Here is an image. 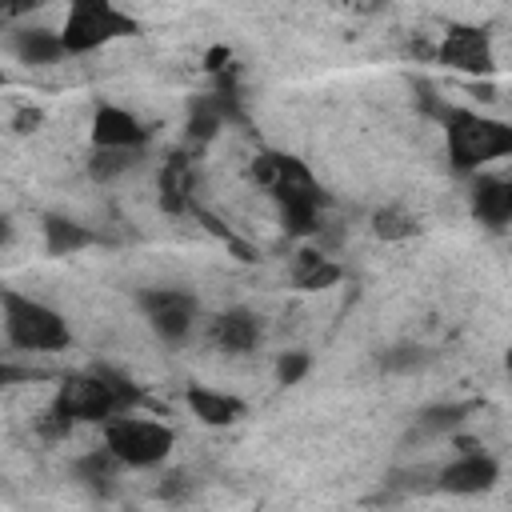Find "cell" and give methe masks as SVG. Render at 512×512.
I'll list each match as a JSON object with an SVG mask.
<instances>
[{
	"label": "cell",
	"mask_w": 512,
	"mask_h": 512,
	"mask_svg": "<svg viewBox=\"0 0 512 512\" xmlns=\"http://www.w3.org/2000/svg\"><path fill=\"white\" fill-rule=\"evenodd\" d=\"M140 400L136 384L120 372H108V368H92V372H80V376H68L56 392V400L48 404L44 420H40V432L44 436H68L72 424H108L124 412H132V404Z\"/></svg>",
	"instance_id": "6da1fadb"
},
{
	"label": "cell",
	"mask_w": 512,
	"mask_h": 512,
	"mask_svg": "<svg viewBox=\"0 0 512 512\" xmlns=\"http://www.w3.org/2000/svg\"><path fill=\"white\" fill-rule=\"evenodd\" d=\"M444 136H448V160L456 172H476L492 160L512 156V124L468 112V108H452L444 116Z\"/></svg>",
	"instance_id": "7a4b0ae2"
},
{
	"label": "cell",
	"mask_w": 512,
	"mask_h": 512,
	"mask_svg": "<svg viewBox=\"0 0 512 512\" xmlns=\"http://www.w3.org/2000/svg\"><path fill=\"white\" fill-rule=\"evenodd\" d=\"M0 304H4V332H8L12 348H20V352H60V348H68V340H72L68 320L56 308H48L44 300H32L24 292H4Z\"/></svg>",
	"instance_id": "3957f363"
},
{
	"label": "cell",
	"mask_w": 512,
	"mask_h": 512,
	"mask_svg": "<svg viewBox=\"0 0 512 512\" xmlns=\"http://www.w3.org/2000/svg\"><path fill=\"white\" fill-rule=\"evenodd\" d=\"M268 192L280 204V220L292 236H308L320 224V208H324V192L316 184V176L296 160L276 152V180L268 184Z\"/></svg>",
	"instance_id": "277c9868"
},
{
	"label": "cell",
	"mask_w": 512,
	"mask_h": 512,
	"mask_svg": "<svg viewBox=\"0 0 512 512\" xmlns=\"http://www.w3.org/2000/svg\"><path fill=\"white\" fill-rule=\"evenodd\" d=\"M120 36H136V20L128 12H120L112 0H68V16L60 28L68 56L96 52Z\"/></svg>",
	"instance_id": "5b68a950"
},
{
	"label": "cell",
	"mask_w": 512,
	"mask_h": 512,
	"mask_svg": "<svg viewBox=\"0 0 512 512\" xmlns=\"http://www.w3.org/2000/svg\"><path fill=\"white\" fill-rule=\"evenodd\" d=\"M104 444L128 468H156L172 452L176 432L168 424H160V420H144V416L124 412V416H116V420L104 424Z\"/></svg>",
	"instance_id": "8992f818"
},
{
	"label": "cell",
	"mask_w": 512,
	"mask_h": 512,
	"mask_svg": "<svg viewBox=\"0 0 512 512\" xmlns=\"http://www.w3.org/2000/svg\"><path fill=\"white\" fill-rule=\"evenodd\" d=\"M436 60L464 76H492V68H496L492 36L476 24H452L436 48Z\"/></svg>",
	"instance_id": "52a82bcc"
},
{
	"label": "cell",
	"mask_w": 512,
	"mask_h": 512,
	"mask_svg": "<svg viewBox=\"0 0 512 512\" xmlns=\"http://www.w3.org/2000/svg\"><path fill=\"white\" fill-rule=\"evenodd\" d=\"M140 308L160 340H184L196 320V296L184 288H148L140 292Z\"/></svg>",
	"instance_id": "ba28073f"
},
{
	"label": "cell",
	"mask_w": 512,
	"mask_h": 512,
	"mask_svg": "<svg viewBox=\"0 0 512 512\" xmlns=\"http://www.w3.org/2000/svg\"><path fill=\"white\" fill-rule=\"evenodd\" d=\"M156 192H160V208H164V212H172V216L196 212V200H192V192H196V164H192V156H188L184 148H176V152L160 164V172H156Z\"/></svg>",
	"instance_id": "9c48e42d"
},
{
	"label": "cell",
	"mask_w": 512,
	"mask_h": 512,
	"mask_svg": "<svg viewBox=\"0 0 512 512\" xmlns=\"http://www.w3.org/2000/svg\"><path fill=\"white\" fill-rule=\"evenodd\" d=\"M148 128L120 104H100L92 116V148H144Z\"/></svg>",
	"instance_id": "30bf717a"
},
{
	"label": "cell",
	"mask_w": 512,
	"mask_h": 512,
	"mask_svg": "<svg viewBox=\"0 0 512 512\" xmlns=\"http://www.w3.org/2000/svg\"><path fill=\"white\" fill-rule=\"evenodd\" d=\"M496 476H500L496 460L488 452H472L468 448L448 468H440V488L452 492V496H476V492H488L496 484Z\"/></svg>",
	"instance_id": "8fae6325"
},
{
	"label": "cell",
	"mask_w": 512,
	"mask_h": 512,
	"mask_svg": "<svg viewBox=\"0 0 512 512\" xmlns=\"http://www.w3.org/2000/svg\"><path fill=\"white\" fill-rule=\"evenodd\" d=\"M260 336H264L260 316H256V312H248V308H228V312L212 316V324H208V340H212L216 348L232 352V356L252 352V348L260 344Z\"/></svg>",
	"instance_id": "7c38bea8"
},
{
	"label": "cell",
	"mask_w": 512,
	"mask_h": 512,
	"mask_svg": "<svg viewBox=\"0 0 512 512\" xmlns=\"http://www.w3.org/2000/svg\"><path fill=\"white\" fill-rule=\"evenodd\" d=\"M472 216L488 228H508L512 224V172L480 176L472 184Z\"/></svg>",
	"instance_id": "4fadbf2b"
},
{
	"label": "cell",
	"mask_w": 512,
	"mask_h": 512,
	"mask_svg": "<svg viewBox=\"0 0 512 512\" xmlns=\"http://www.w3.org/2000/svg\"><path fill=\"white\" fill-rule=\"evenodd\" d=\"M188 408L200 424H212V428H224V424H236L244 416V400L232 396V392H216L208 384H188Z\"/></svg>",
	"instance_id": "5bb4252c"
},
{
	"label": "cell",
	"mask_w": 512,
	"mask_h": 512,
	"mask_svg": "<svg viewBox=\"0 0 512 512\" xmlns=\"http://www.w3.org/2000/svg\"><path fill=\"white\" fill-rule=\"evenodd\" d=\"M12 52H16L20 64H52V60L68 56L60 32H52V28H20V32H12Z\"/></svg>",
	"instance_id": "9a60e30c"
},
{
	"label": "cell",
	"mask_w": 512,
	"mask_h": 512,
	"mask_svg": "<svg viewBox=\"0 0 512 512\" xmlns=\"http://www.w3.org/2000/svg\"><path fill=\"white\" fill-rule=\"evenodd\" d=\"M340 280V264H332L324 252L316 248H300L296 260H292V284L304 288V292H320V288H332Z\"/></svg>",
	"instance_id": "2e32d148"
},
{
	"label": "cell",
	"mask_w": 512,
	"mask_h": 512,
	"mask_svg": "<svg viewBox=\"0 0 512 512\" xmlns=\"http://www.w3.org/2000/svg\"><path fill=\"white\" fill-rule=\"evenodd\" d=\"M44 240H48V252H52V256H72V252L96 244L100 236H96L92 228L68 220V216H48V220H44Z\"/></svg>",
	"instance_id": "e0dca14e"
},
{
	"label": "cell",
	"mask_w": 512,
	"mask_h": 512,
	"mask_svg": "<svg viewBox=\"0 0 512 512\" xmlns=\"http://www.w3.org/2000/svg\"><path fill=\"white\" fill-rule=\"evenodd\" d=\"M372 232L380 240H412L420 232V220L404 204H384V208L372 212Z\"/></svg>",
	"instance_id": "ac0fdd59"
},
{
	"label": "cell",
	"mask_w": 512,
	"mask_h": 512,
	"mask_svg": "<svg viewBox=\"0 0 512 512\" xmlns=\"http://www.w3.org/2000/svg\"><path fill=\"white\" fill-rule=\"evenodd\" d=\"M140 148H92L88 156V176L92 180H116L120 172H128L136 164Z\"/></svg>",
	"instance_id": "d6986e66"
},
{
	"label": "cell",
	"mask_w": 512,
	"mask_h": 512,
	"mask_svg": "<svg viewBox=\"0 0 512 512\" xmlns=\"http://www.w3.org/2000/svg\"><path fill=\"white\" fill-rule=\"evenodd\" d=\"M116 468H120V460H116V452H112L108 444H104L100 452H88L84 460H76V476H80L88 488H96V484H108Z\"/></svg>",
	"instance_id": "ffe728a7"
},
{
	"label": "cell",
	"mask_w": 512,
	"mask_h": 512,
	"mask_svg": "<svg viewBox=\"0 0 512 512\" xmlns=\"http://www.w3.org/2000/svg\"><path fill=\"white\" fill-rule=\"evenodd\" d=\"M464 404H436V408H428L420 420H416V432H424V436H440V432H448V428H456L460 420H464Z\"/></svg>",
	"instance_id": "44dd1931"
},
{
	"label": "cell",
	"mask_w": 512,
	"mask_h": 512,
	"mask_svg": "<svg viewBox=\"0 0 512 512\" xmlns=\"http://www.w3.org/2000/svg\"><path fill=\"white\" fill-rule=\"evenodd\" d=\"M308 364H312V360H308L304 352H288V356H280V364H276V380H280V384H296V380L308 372Z\"/></svg>",
	"instance_id": "7402d4cb"
},
{
	"label": "cell",
	"mask_w": 512,
	"mask_h": 512,
	"mask_svg": "<svg viewBox=\"0 0 512 512\" xmlns=\"http://www.w3.org/2000/svg\"><path fill=\"white\" fill-rule=\"evenodd\" d=\"M48 0H0V8H4V16L8 20H16V16H28L32 8H44Z\"/></svg>",
	"instance_id": "603a6c76"
},
{
	"label": "cell",
	"mask_w": 512,
	"mask_h": 512,
	"mask_svg": "<svg viewBox=\"0 0 512 512\" xmlns=\"http://www.w3.org/2000/svg\"><path fill=\"white\" fill-rule=\"evenodd\" d=\"M40 124V108H20L16 112V132H32Z\"/></svg>",
	"instance_id": "cb8c5ba5"
},
{
	"label": "cell",
	"mask_w": 512,
	"mask_h": 512,
	"mask_svg": "<svg viewBox=\"0 0 512 512\" xmlns=\"http://www.w3.org/2000/svg\"><path fill=\"white\" fill-rule=\"evenodd\" d=\"M508 372H512V352H508Z\"/></svg>",
	"instance_id": "d4e9b609"
}]
</instances>
